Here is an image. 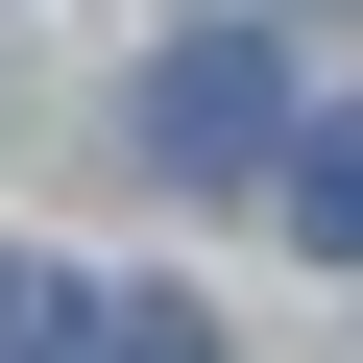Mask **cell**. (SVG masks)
<instances>
[{
    "label": "cell",
    "instance_id": "1",
    "mask_svg": "<svg viewBox=\"0 0 363 363\" xmlns=\"http://www.w3.org/2000/svg\"><path fill=\"white\" fill-rule=\"evenodd\" d=\"M145 169H169V194H242V169L291 145V73L242 49V25H194V49H145V121H121Z\"/></svg>",
    "mask_w": 363,
    "mask_h": 363
},
{
    "label": "cell",
    "instance_id": "2",
    "mask_svg": "<svg viewBox=\"0 0 363 363\" xmlns=\"http://www.w3.org/2000/svg\"><path fill=\"white\" fill-rule=\"evenodd\" d=\"M291 242H315V267H363V97H315V121H291Z\"/></svg>",
    "mask_w": 363,
    "mask_h": 363
},
{
    "label": "cell",
    "instance_id": "3",
    "mask_svg": "<svg viewBox=\"0 0 363 363\" xmlns=\"http://www.w3.org/2000/svg\"><path fill=\"white\" fill-rule=\"evenodd\" d=\"M73 363H218V315L194 291H121V315H73Z\"/></svg>",
    "mask_w": 363,
    "mask_h": 363
},
{
    "label": "cell",
    "instance_id": "4",
    "mask_svg": "<svg viewBox=\"0 0 363 363\" xmlns=\"http://www.w3.org/2000/svg\"><path fill=\"white\" fill-rule=\"evenodd\" d=\"M0 363H73V291H49L25 242H0Z\"/></svg>",
    "mask_w": 363,
    "mask_h": 363
}]
</instances>
